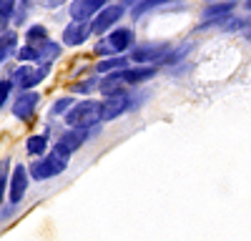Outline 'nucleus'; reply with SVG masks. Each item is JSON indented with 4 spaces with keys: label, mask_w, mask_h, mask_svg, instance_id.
Returning a JSON list of instances; mask_svg holds the SVG:
<instances>
[{
    "label": "nucleus",
    "mask_w": 251,
    "mask_h": 241,
    "mask_svg": "<svg viewBox=\"0 0 251 241\" xmlns=\"http://www.w3.org/2000/svg\"><path fill=\"white\" fill-rule=\"evenodd\" d=\"M100 120V103L96 100H80L66 111V123L71 128H93Z\"/></svg>",
    "instance_id": "f257e3e1"
},
{
    "label": "nucleus",
    "mask_w": 251,
    "mask_h": 241,
    "mask_svg": "<svg viewBox=\"0 0 251 241\" xmlns=\"http://www.w3.org/2000/svg\"><path fill=\"white\" fill-rule=\"evenodd\" d=\"M66 166H68V158L53 151V153L46 156V158L33 161L30 169H28V176L35 178V181H46V178H53V176L63 173V171H66Z\"/></svg>",
    "instance_id": "f03ea898"
},
{
    "label": "nucleus",
    "mask_w": 251,
    "mask_h": 241,
    "mask_svg": "<svg viewBox=\"0 0 251 241\" xmlns=\"http://www.w3.org/2000/svg\"><path fill=\"white\" fill-rule=\"evenodd\" d=\"M50 68L48 63H38V66H20L15 73H13V83H18L20 88H35L38 83H43L48 78Z\"/></svg>",
    "instance_id": "7ed1b4c3"
},
{
    "label": "nucleus",
    "mask_w": 251,
    "mask_h": 241,
    "mask_svg": "<svg viewBox=\"0 0 251 241\" xmlns=\"http://www.w3.org/2000/svg\"><path fill=\"white\" fill-rule=\"evenodd\" d=\"M88 133H91V128H71V131H66L60 136V141L55 144V153L68 158L73 151H78L88 141Z\"/></svg>",
    "instance_id": "20e7f679"
},
{
    "label": "nucleus",
    "mask_w": 251,
    "mask_h": 241,
    "mask_svg": "<svg viewBox=\"0 0 251 241\" xmlns=\"http://www.w3.org/2000/svg\"><path fill=\"white\" fill-rule=\"evenodd\" d=\"M123 5H103L100 10H98V18L91 23V33H96V35H103L108 28H113L118 20L123 18Z\"/></svg>",
    "instance_id": "39448f33"
},
{
    "label": "nucleus",
    "mask_w": 251,
    "mask_h": 241,
    "mask_svg": "<svg viewBox=\"0 0 251 241\" xmlns=\"http://www.w3.org/2000/svg\"><path fill=\"white\" fill-rule=\"evenodd\" d=\"M131 46H133V30L131 28H118L98 46V53H123Z\"/></svg>",
    "instance_id": "423d86ee"
},
{
    "label": "nucleus",
    "mask_w": 251,
    "mask_h": 241,
    "mask_svg": "<svg viewBox=\"0 0 251 241\" xmlns=\"http://www.w3.org/2000/svg\"><path fill=\"white\" fill-rule=\"evenodd\" d=\"M91 35V23L88 18L80 20V18H73L71 23L66 25V30H63V43L66 46H83Z\"/></svg>",
    "instance_id": "0eeeda50"
},
{
    "label": "nucleus",
    "mask_w": 251,
    "mask_h": 241,
    "mask_svg": "<svg viewBox=\"0 0 251 241\" xmlns=\"http://www.w3.org/2000/svg\"><path fill=\"white\" fill-rule=\"evenodd\" d=\"M38 100H40V96H38V93H33L30 88H23V93H20V96L13 100V113H15V118H20V120L33 118Z\"/></svg>",
    "instance_id": "6e6552de"
},
{
    "label": "nucleus",
    "mask_w": 251,
    "mask_h": 241,
    "mask_svg": "<svg viewBox=\"0 0 251 241\" xmlns=\"http://www.w3.org/2000/svg\"><path fill=\"white\" fill-rule=\"evenodd\" d=\"M8 178H10V189H8L10 204H18V201L25 196V191H28V171H25V166L18 164Z\"/></svg>",
    "instance_id": "1a4fd4ad"
},
{
    "label": "nucleus",
    "mask_w": 251,
    "mask_h": 241,
    "mask_svg": "<svg viewBox=\"0 0 251 241\" xmlns=\"http://www.w3.org/2000/svg\"><path fill=\"white\" fill-rule=\"evenodd\" d=\"M126 108H128V98L123 93L106 96V100L100 103V120H116L121 113H126Z\"/></svg>",
    "instance_id": "9d476101"
},
{
    "label": "nucleus",
    "mask_w": 251,
    "mask_h": 241,
    "mask_svg": "<svg viewBox=\"0 0 251 241\" xmlns=\"http://www.w3.org/2000/svg\"><path fill=\"white\" fill-rule=\"evenodd\" d=\"M103 5H108V0H73V5H71V18L86 20V18L96 15Z\"/></svg>",
    "instance_id": "9b49d317"
},
{
    "label": "nucleus",
    "mask_w": 251,
    "mask_h": 241,
    "mask_svg": "<svg viewBox=\"0 0 251 241\" xmlns=\"http://www.w3.org/2000/svg\"><path fill=\"white\" fill-rule=\"evenodd\" d=\"M98 88H100L103 96L123 93V91H126V80L121 78V71H111V73H106V78H103L100 83H98Z\"/></svg>",
    "instance_id": "f8f14e48"
},
{
    "label": "nucleus",
    "mask_w": 251,
    "mask_h": 241,
    "mask_svg": "<svg viewBox=\"0 0 251 241\" xmlns=\"http://www.w3.org/2000/svg\"><path fill=\"white\" fill-rule=\"evenodd\" d=\"M131 58L136 60V63L146 66V63H153V60L166 58V48H163V46H146V48H136V50L131 53Z\"/></svg>",
    "instance_id": "ddd939ff"
},
{
    "label": "nucleus",
    "mask_w": 251,
    "mask_h": 241,
    "mask_svg": "<svg viewBox=\"0 0 251 241\" xmlns=\"http://www.w3.org/2000/svg\"><path fill=\"white\" fill-rule=\"evenodd\" d=\"M156 73L153 66H141V68H121V78L126 80V86L131 83H141V80H149Z\"/></svg>",
    "instance_id": "4468645a"
},
{
    "label": "nucleus",
    "mask_w": 251,
    "mask_h": 241,
    "mask_svg": "<svg viewBox=\"0 0 251 241\" xmlns=\"http://www.w3.org/2000/svg\"><path fill=\"white\" fill-rule=\"evenodd\" d=\"M15 48H18V33L15 30H3V35H0V66L15 53Z\"/></svg>",
    "instance_id": "2eb2a0df"
},
{
    "label": "nucleus",
    "mask_w": 251,
    "mask_h": 241,
    "mask_svg": "<svg viewBox=\"0 0 251 241\" xmlns=\"http://www.w3.org/2000/svg\"><path fill=\"white\" fill-rule=\"evenodd\" d=\"M234 10V0H228V3H216V5H208L203 10V23H214L219 18H228Z\"/></svg>",
    "instance_id": "dca6fc26"
},
{
    "label": "nucleus",
    "mask_w": 251,
    "mask_h": 241,
    "mask_svg": "<svg viewBox=\"0 0 251 241\" xmlns=\"http://www.w3.org/2000/svg\"><path fill=\"white\" fill-rule=\"evenodd\" d=\"M35 55H38L40 63H48V60H53V58H58V55H60V46H58V43H53V40L48 38L46 43H40V46L35 48Z\"/></svg>",
    "instance_id": "f3484780"
},
{
    "label": "nucleus",
    "mask_w": 251,
    "mask_h": 241,
    "mask_svg": "<svg viewBox=\"0 0 251 241\" xmlns=\"http://www.w3.org/2000/svg\"><path fill=\"white\" fill-rule=\"evenodd\" d=\"M46 40H48L46 25H33V28H28V33H25V43H28V46L38 48L40 43H46Z\"/></svg>",
    "instance_id": "a211bd4d"
},
{
    "label": "nucleus",
    "mask_w": 251,
    "mask_h": 241,
    "mask_svg": "<svg viewBox=\"0 0 251 241\" xmlns=\"http://www.w3.org/2000/svg\"><path fill=\"white\" fill-rule=\"evenodd\" d=\"M166 3H174V0H136V5H133V18H141L143 13H149L158 5H166Z\"/></svg>",
    "instance_id": "6ab92c4d"
},
{
    "label": "nucleus",
    "mask_w": 251,
    "mask_h": 241,
    "mask_svg": "<svg viewBox=\"0 0 251 241\" xmlns=\"http://www.w3.org/2000/svg\"><path fill=\"white\" fill-rule=\"evenodd\" d=\"M28 10H30V0H15V8H13L10 23L23 25V23H25V18H28Z\"/></svg>",
    "instance_id": "aec40b11"
},
{
    "label": "nucleus",
    "mask_w": 251,
    "mask_h": 241,
    "mask_svg": "<svg viewBox=\"0 0 251 241\" xmlns=\"http://www.w3.org/2000/svg\"><path fill=\"white\" fill-rule=\"evenodd\" d=\"M25 148H28L30 156L46 153V148H48V136H30V138H28V144H25Z\"/></svg>",
    "instance_id": "412c9836"
},
{
    "label": "nucleus",
    "mask_w": 251,
    "mask_h": 241,
    "mask_svg": "<svg viewBox=\"0 0 251 241\" xmlns=\"http://www.w3.org/2000/svg\"><path fill=\"white\" fill-rule=\"evenodd\" d=\"M121 68H126V58H103L96 66L98 73H111V71H121Z\"/></svg>",
    "instance_id": "4be33fe9"
},
{
    "label": "nucleus",
    "mask_w": 251,
    "mask_h": 241,
    "mask_svg": "<svg viewBox=\"0 0 251 241\" xmlns=\"http://www.w3.org/2000/svg\"><path fill=\"white\" fill-rule=\"evenodd\" d=\"M13 8H15V0H0V30H5V25L10 23Z\"/></svg>",
    "instance_id": "5701e85b"
},
{
    "label": "nucleus",
    "mask_w": 251,
    "mask_h": 241,
    "mask_svg": "<svg viewBox=\"0 0 251 241\" xmlns=\"http://www.w3.org/2000/svg\"><path fill=\"white\" fill-rule=\"evenodd\" d=\"M8 169H10V158L0 161V204H3V196H5V181H8Z\"/></svg>",
    "instance_id": "b1692460"
},
{
    "label": "nucleus",
    "mask_w": 251,
    "mask_h": 241,
    "mask_svg": "<svg viewBox=\"0 0 251 241\" xmlns=\"http://www.w3.org/2000/svg\"><path fill=\"white\" fill-rule=\"evenodd\" d=\"M10 88H13V78H3V80H0V108H3L5 98L10 96Z\"/></svg>",
    "instance_id": "393cba45"
},
{
    "label": "nucleus",
    "mask_w": 251,
    "mask_h": 241,
    "mask_svg": "<svg viewBox=\"0 0 251 241\" xmlns=\"http://www.w3.org/2000/svg\"><path fill=\"white\" fill-rule=\"evenodd\" d=\"M96 86H98V83L91 78V80H80V83H75V86H73V91H75V93H91Z\"/></svg>",
    "instance_id": "a878e982"
},
{
    "label": "nucleus",
    "mask_w": 251,
    "mask_h": 241,
    "mask_svg": "<svg viewBox=\"0 0 251 241\" xmlns=\"http://www.w3.org/2000/svg\"><path fill=\"white\" fill-rule=\"evenodd\" d=\"M71 106H73V98H60L58 103L53 106V113H55V116H58V113H66Z\"/></svg>",
    "instance_id": "bb28decb"
},
{
    "label": "nucleus",
    "mask_w": 251,
    "mask_h": 241,
    "mask_svg": "<svg viewBox=\"0 0 251 241\" xmlns=\"http://www.w3.org/2000/svg\"><path fill=\"white\" fill-rule=\"evenodd\" d=\"M43 3H46V5H58L60 0H43Z\"/></svg>",
    "instance_id": "cd10ccee"
},
{
    "label": "nucleus",
    "mask_w": 251,
    "mask_h": 241,
    "mask_svg": "<svg viewBox=\"0 0 251 241\" xmlns=\"http://www.w3.org/2000/svg\"><path fill=\"white\" fill-rule=\"evenodd\" d=\"M246 8H249V10H251V0H249V3H246Z\"/></svg>",
    "instance_id": "c85d7f7f"
}]
</instances>
